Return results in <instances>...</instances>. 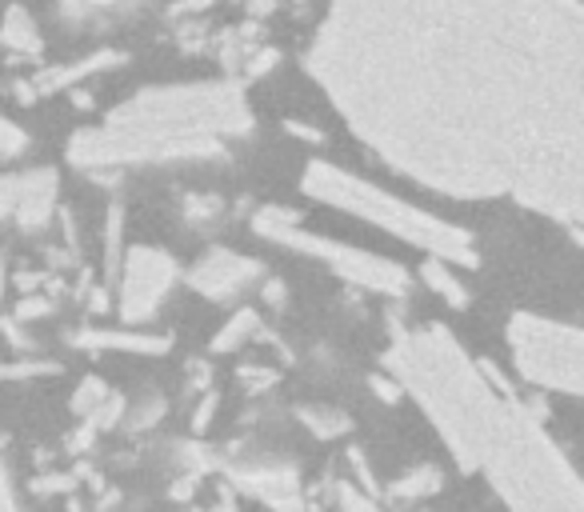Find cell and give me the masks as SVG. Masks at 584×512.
<instances>
[{"mask_svg":"<svg viewBox=\"0 0 584 512\" xmlns=\"http://www.w3.org/2000/svg\"><path fill=\"white\" fill-rule=\"evenodd\" d=\"M16 176V193H12V221L24 233H40L52 212H57V173L52 168H28Z\"/></svg>","mask_w":584,"mask_h":512,"instance_id":"cell-8","label":"cell"},{"mask_svg":"<svg viewBox=\"0 0 584 512\" xmlns=\"http://www.w3.org/2000/svg\"><path fill=\"white\" fill-rule=\"evenodd\" d=\"M448 268H453V265H444V260H433V256H429V265H424L421 277H424V284H433V289L441 292V296L453 304V309H465L468 292H465V284H460V280L448 272Z\"/></svg>","mask_w":584,"mask_h":512,"instance_id":"cell-13","label":"cell"},{"mask_svg":"<svg viewBox=\"0 0 584 512\" xmlns=\"http://www.w3.org/2000/svg\"><path fill=\"white\" fill-rule=\"evenodd\" d=\"M209 4H217V0H180L176 9H180V12H200V9H209Z\"/></svg>","mask_w":584,"mask_h":512,"instance_id":"cell-15","label":"cell"},{"mask_svg":"<svg viewBox=\"0 0 584 512\" xmlns=\"http://www.w3.org/2000/svg\"><path fill=\"white\" fill-rule=\"evenodd\" d=\"M253 132V108L236 84L200 81L137 93L101 128H84L69 144L77 168L168 164L224 156L229 144Z\"/></svg>","mask_w":584,"mask_h":512,"instance_id":"cell-2","label":"cell"},{"mask_svg":"<svg viewBox=\"0 0 584 512\" xmlns=\"http://www.w3.org/2000/svg\"><path fill=\"white\" fill-rule=\"evenodd\" d=\"M301 185H304V193L313 200H320V205L352 212V217H361V221L400 236L405 245L429 253L433 260H444V265H453V268L477 265V245H472V236H468L465 229L441 221V217H433L429 209H417V205H409L405 197H393V193H385V188L373 185V181H361V176L344 173L340 164L313 161L304 168Z\"/></svg>","mask_w":584,"mask_h":512,"instance_id":"cell-3","label":"cell"},{"mask_svg":"<svg viewBox=\"0 0 584 512\" xmlns=\"http://www.w3.org/2000/svg\"><path fill=\"white\" fill-rule=\"evenodd\" d=\"M304 69L400 176L584 229L581 0H328Z\"/></svg>","mask_w":584,"mask_h":512,"instance_id":"cell-1","label":"cell"},{"mask_svg":"<svg viewBox=\"0 0 584 512\" xmlns=\"http://www.w3.org/2000/svg\"><path fill=\"white\" fill-rule=\"evenodd\" d=\"M120 60L125 57H120L117 48H101V53H93V57H81V60H72V65H60V69H45L28 84H21V93H24L21 101H36V96H52V93H60V89H72L77 81L113 69V65H120Z\"/></svg>","mask_w":584,"mask_h":512,"instance_id":"cell-9","label":"cell"},{"mask_svg":"<svg viewBox=\"0 0 584 512\" xmlns=\"http://www.w3.org/2000/svg\"><path fill=\"white\" fill-rule=\"evenodd\" d=\"M0 45L9 48V53H16V57H36V53L45 48L40 28H36V21L21 9V4H9V9H4V21H0Z\"/></svg>","mask_w":584,"mask_h":512,"instance_id":"cell-10","label":"cell"},{"mask_svg":"<svg viewBox=\"0 0 584 512\" xmlns=\"http://www.w3.org/2000/svg\"><path fill=\"white\" fill-rule=\"evenodd\" d=\"M253 233L265 236L269 245L292 248V253L325 265L328 272H337L352 289L376 292V296H405L412 289V277L405 265L385 260V256L376 253H364L357 245H344V241H332V236L313 233L289 209H277V205H265V209L253 212Z\"/></svg>","mask_w":584,"mask_h":512,"instance_id":"cell-4","label":"cell"},{"mask_svg":"<svg viewBox=\"0 0 584 512\" xmlns=\"http://www.w3.org/2000/svg\"><path fill=\"white\" fill-rule=\"evenodd\" d=\"M265 277V268L253 260V256L229 253V248H212L192 265L188 272V289H197L200 296L209 301H233L245 289H253L257 280Z\"/></svg>","mask_w":584,"mask_h":512,"instance_id":"cell-7","label":"cell"},{"mask_svg":"<svg viewBox=\"0 0 584 512\" xmlns=\"http://www.w3.org/2000/svg\"><path fill=\"white\" fill-rule=\"evenodd\" d=\"M72 345L84 349H125V352H164L168 337H144V333H77Z\"/></svg>","mask_w":584,"mask_h":512,"instance_id":"cell-11","label":"cell"},{"mask_svg":"<svg viewBox=\"0 0 584 512\" xmlns=\"http://www.w3.org/2000/svg\"><path fill=\"white\" fill-rule=\"evenodd\" d=\"M120 321L125 325H144L161 313V304L168 301V292L176 289V265L173 256L161 248H129L120 260Z\"/></svg>","mask_w":584,"mask_h":512,"instance_id":"cell-6","label":"cell"},{"mask_svg":"<svg viewBox=\"0 0 584 512\" xmlns=\"http://www.w3.org/2000/svg\"><path fill=\"white\" fill-rule=\"evenodd\" d=\"M28 152V132L16 120L0 117V161H16Z\"/></svg>","mask_w":584,"mask_h":512,"instance_id":"cell-14","label":"cell"},{"mask_svg":"<svg viewBox=\"0 0 584 512\" xmlns=\"http://www.w3.org/2000/svg\"><path fill=\"white\" fill-rule=\"evenodd\" d=\"M509 349L525 381L584 396V328L521 313L509 325Z\"/></svg>","mask_w":584,"mask_h":512,"instance_id":"cell-5","label":"cell"},{"mask_svg":"<svg viewBox=\"0 0 584 512\" xmlns=\"http://www.w3.org/2000/svg\"><path fill=\"white\" fill-rule=\"evenodd\" d=\"M257 328H260L257 313H253V309H241L236 316H229V321H224V328L217 333V340H212V352H236V349H245Z\"/></svg>","mask_w":584,"mask_h":512,"instance_id":"cell-12","label":"cell"}]
</instances>
